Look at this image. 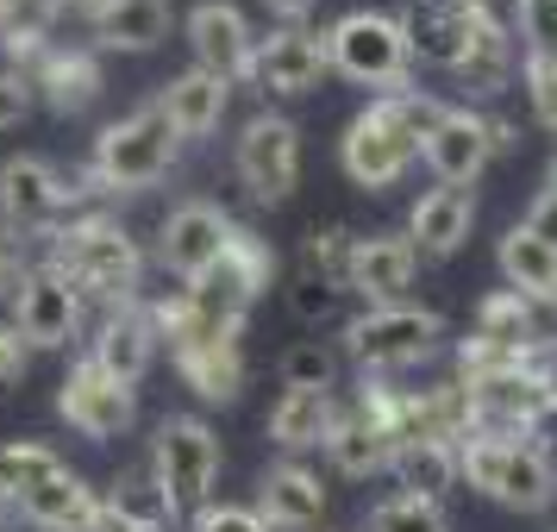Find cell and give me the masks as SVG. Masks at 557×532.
<instances>
[{"instance_id": "1", "label": "cell", "mask_w": 557, "mask_h": 532, "mask_svg": "<svg viewBox=\"0 0 557 532\" xmlns=\"http://www.w3.org/2000/svg\"><path fill=\"white\" fill-rule=\"evenodd\" d=\"M57 270L76 282L82 301H101V307H126L138 295V276H145V257H138V238H132L120 220L107 213H70V226H57Z\"/></svg>"}, {"instance_id": "2", "label": "cell", "mask_w": 557, "mask_h": 532, "mask_svg": "<svg viewBox=\"0 0 557 532\" xmlns=\"http://www.w3.org/2000/svg\"><path fill=\"white\" fill-rule=\"evenodd\" d=\"M151 326H157V338L170 345V363L182 370V382H188L201 401H232V395L245 388V332L195 320V307L182 301V295L151 307Z\"/></svg>"}, {"instance_id": "3", "label": "cell", "mask_w": 557, "mask_h": 532, "mask_svg": "<svg viewBox=\"0 0 557 532\" xmlns=\"http://www.w3.org/2000/svg\"><path fill=\"white\" fill-rule=\"evenodd\" d=\"M457 477L495 495L513 514H545L557 495V463L539 438H488V432H470L457 445Z\"/></svg>"}, {"instance_id": "4", "label": "cell", "mask_w": 557, "mask_h": 532, "mask_svg": "<svg viewBox=\"0 0 557 532\" xmlns=\"http://www.w3.org/2000/svg\"><path fill=\"white\" fill-rule=\"evenodd\" d=\"M176 132L163 120V107H138L126 120H113V126L95 138V157H88V182H95V195H138V188H157V182L170 176V163H176Z\"/></svg>"}, {"instance_id": "5", "label": "cell", "mask_w": 557, "mask_h": 532, "mask_svg": "<svg viewBox=\"0 0 557 532\" xmlns=\"http://www.w3.org/2000/svg\"><path fill=\"white\" fill-rule=\"evenodd\" d=\"M213 477H220V438L207 420L195 413H170L157 426V445H151V482H157V502L163 514H201L207 495H213Z\"/></svg>"}, {"instance_id": "6", "label": "cell", "mask_w": 557, "mask_h": 532, "mask_svg": "<svg viewBox=\"0 0 557 532\" xmlns=\"http://www.w3.org/2000/svg\"><path fill=\"white\" fill-rule=\"evenodd\" d=\"M270 276H276V251L257 238V232H232L226 257L207 270V276H195L188 288H182V301L195 307V320H207V326H232L245 332V313L257 307V295L270 288Z\"/></svg>"}, {"instance_id": "7", "label": "cell", "mask_w": 557, "mask_h": 532, "mask_svg": "<svg viewBox=\"0 0 557 532\" xmlns=\"http://www.w3.org/2000/svg\"><path fill=\"white\" fill-rule=\"evenodd\" d=\"M326 57H332L338 76L363 82V88H382V95H401L407 70H413V57H407V26L395 13H370V7L345 13V20L326 32Z\"/></svg>"}, {"instance_id": "8", "label": "cell", "mask_w": 557, "mask_h": 532, "mask_svg": "<svg viewBox=\"0 0 557 532\" xmlns=\"http://www.w3.org/2000/svg\"><path fill=\"white\" fill-rule=\"evenodd\" d=\"M438 338H445V320L432 307L395 301V307H363L345 326V351L363 363V376H388V370H407V363L432 357Z\"/></svg>"}, {"instance_id": "9", "label": "cell", "mask_w": 557, "mask_h": 532, "mask_svg": "<svg viewBox=\"0 0 557 532\" xmlns=\"http://www.w3.org/2000/svg\"><path fill=\"white\" fill-rule=\"evenodd\" d=\"M413 157H420V132L401 120V107L395 95H382L357 113L345 138H338V163H345V176L357 188H395V182L413 170Z\"/></svg>"}, {"instance_id": "10", "label": "cell", "mask_w": 557, "mask_h": 532, "mask_svg": "<svg viewBox=\"0 0 557 532\" xmlns=\"http://www.w3.org/2000/svg\"><path fill=\"white\" fill-rule=\"evenodd\" d=\"M495 151H513V126L482 107H445V120L420 138V157L445 188H470Z\"/></svg>"}, {"instance_id": "11", "label": "cell", "mask_w": 557, "mask_h": 532, "mask_svg": "<svg viewBox=\"0 0 557 532\" xmlns=\"http://www.w3.org/2000/svg\"><path fill=\"white\" fill-rule=\"evenodd\" d=\"M232 163H238V182L251 188L257 207H282L301 182V132H295V120H282V113L245 120L238 145H232Z\"/></svg>"}, {"instance_id": "12", "label": "cell", "mask_w": 557, "mask_h": 532, "mask_svg": "<svg viewBox=\"0 0 557 532\" xmlns=\"http://www.w3.org/2000/svg\"><path fill=\"white\" fill-rule=\"evenodd\" d=\"M470 401V432L488 438H539L552 426V401H545V370H502L482 382H457Z\"/></svg>"}, {"instance_id": "13", "label": "cell", "mask_w": 557, "mask_h": 532, "mask_svg": "<svg viewBox=\"0 0 557 532\" xmlns=\"http://www.w3.org/2000/svg\"><path fill=\"white\" fill-rule=\"evenodd\" d=\"M7 326L20 332L32 351H63V345L82 332L76 282L63 276L51 257H45V263H32L26 276H20V295H13V320H7Z\"/></svg>"}, {"instance_id": "14", "label": "cell", "mask_w": 557, "mask_h": 532, "mask_svg": "<svg viewBox=\"0 0 557 532\" xmlns=\"http://www.w3.org/2000/svg\"><path fill=\"white\" fill-rule=\"evenodd\" d=\"M70 207H76V188L57 176L45 157H7L0 163V220H7V232L51 238Z\"/></svg>"}, {"instance_id": "15", "label": "cell", "mask_w": 557, "mask_h": 532, "mask_svg": "<svg viewBox=\"0 0 557 532\" xmlns=\"http://www.w3.org/2000/svg\"><path fill=\"white\" fill-rule=\"evenodd\" d=\"M401 26H407V57L457 76L470 45L495 26V13H488V0H420Z\"/></svg>"}, {"instance_id": "16", "label": "cell", "mask_w": 557, "mask_h": 532, "mask_svg": "<svg viewBox=\"0 0 557 532\" xmlns=\"http://www.w3.org/2000/svg\"><path fill=\"white\" fill-rule=\"evenodd\" d=\"M57 413L82 438H120L138 420V388H126L120 376H107L95 357H82L76 370L63 376V388H57Z\"/></svg>"}, {"instance_id": "17", "label": "cell", "mask_w": 557, "mask_h": 532, "mask_svg": "<svg viewBox=\"0 0 557 532\" xmlns=\"http://www.w3.org/2000/svg\"><path fill=\"white\" fill-rule=\"evenodd\" d=\"M232 232H238V220H232L226 207L182 201V207H170V220H163V232H157V257H163L182 282H195L226 257Z\"/></svg>"}, {"instance_id": "18", "label": "cell", "mask_w": 557, "mask_h": 532, "mask_svg": "<svg viewBox=\"0 0 557 532\" xmlns=\"http://www.w3.org/2000/svg\"><path fill=\"white\" fill-rule=\"evenodd\" d=\"M188 45H195V70L207 76L232 82H251V63H257V38L245 26V13L232 7V0H201L195 13H188Z\"/></svg>"}, {"instance_id": "19", "label": "cell", "mask_w": 557, "mask_h": 532, "mask_svg": "<svg viewBox=\"0 0 557 532\" xmlns=\"http://www.w3.org/2000/svg\"><path fill=\"white\" fill-rule=\"evenodd\" d=\"M326 70H332L326 32L282 26V32H270V38H257L251 82H257V88H270V95H307V88H320Z\"/></svg>"}, {"instance_id": "20", "label": "cell", "mask_w": 557, "mask_h": 532, "mask_svg": "<svg viewBox=\"0 0 557 532\" xmlns=\"http://www.w3.org/2000/svg\"><path fill=\"white\" fill-rule=\"evenodd\" d=\"M420 251L407 232H376V238H357L351 251V295H363L370 307H395L413 288Z\"/></svg>"}, {"instance_id": "21", "label": "cell", "mask_w": 557, "mask_h": 532, "mask_svg": "<svg viewBox=\"0 0 557 532\" xmlns=\"http://www.w3.org/2000/svg\"><path fill=\"white\" fill-rule=\"evenodd\" d=\"M95 363H101L107 376H120L132 388V382L151 370V357H157V326H151V307H107L101 313V332H95Z\"/></svg>"}, {"instance_id": "22", "label": "cell", "mask_w": 557, "mask_h": 532, "mask_svg": "<svg viewBox=\"0 0 557 532\" xmlns=\"http://www.w3.org/2000/svg\"><path fill=\"white\" fill-rule=\"evenodd\" d=\"M13 507H20V520H32V527H45V532H95L107 495H95V488L82 477H70V470H57V477L32 482Z\"/></svg>"}, {"instance_id": "23", "label": "cell", "mask_w": 557, "mask_h": 532, "mask_svg": "<svg viewBox=\"0 0 557 532\" xmlns=\"http://www.w3.org/2000/svg\"><path fill=\"white\" fill-rule=\"evenodd\" d=\"M470 226H476V195L470 188H445V182L426 188L413 201V213H407V238H413L420 257H451L470 238Z\"/></svg>"}, {"instance_id": "24", "label": "cell", "mask_w": 557, "mask_h": 532, "mask_svg": "<svg viewBox=\"0 0 557 532\" xmlns=\"http://www.w3.org/2000/svg\"><path fill=\"white\" fill-rule=\"evenodd\" d=\"M257 514H263L270 532H307V527L326 520V488H320V477L301 470V463H276V470H263Z\"/></svg>"}, {"instance_id": "25", "label": "cell", "mask_w": 557, "mask_h": 532, "mask_svg": "<svg viewBox=\"0 0 557 532\" xmlns=\"http://www.w3.org/2000/svg\"><path fill=\"white\" fill-rule=\"evenodd\" d=\"M226 101L232 88L220 76H207V70H182L163 95H157V107H163V120H170V132H176L182 145L188 138H207V132L226 120Z\"/></svg>"}, {"instance_id": "26", "label": "cell", "mask_w": 557, "mask_h": 532, "mask_svg": "<svg viewBox=\"0 0 557 532\" xmlns=\"http://www.w3.org/2000/svg\"><path fill=\"white\" fill-rule=\"evenodd\" d=\"M476 338L482 345H502V351H552L557 338L545 332V320H539V307L527 301V295H513V288H495L488 301L476 307Z\"/></svg>"}, {"instance_id": "27", "label": "cell", "mask_w": 557, "mask_h": 532, "mask_svg": "<svg viewBox=\"0 0 557 532\" xmlns=\"http://www.w3.org/2000/svg\"><path fill=\"white\" fill-rule=\"evenodd\" d=\"M495 257H502V276H507L513 295H527L532 307H552L557 313V251L539 238V232L507 226V238H502Z\"/></svg>"}, {"instance_id": "28", "label": "cell", "mask_w": 557, "mask_h": 532, "mask_svg": "<svg viewBox=\"0 0 557 532\" xmlns=\"http://www.w3.org/2000/svg\"><path fill=\"white\" fill-rule=\"evenodd\" d=\"M170 0H107V13L95 20V38L107 51H157L170 38Z\"/></svg>"}, {"instance_id": "29", "label": "cell", "mask_w": 557, "mask_h": 532, "mask_svg": "<svg viewBox=\"0 0 557 532\" xmlns=\"http://www.w3.org/2000/svg\"><path fill=\"white\" fill-rule=\"evenodd\" d=\"M332 420H338L332 388H282V401L270 407V438L282 451H307V445H326Z\"/></svg>"}, {"instance_id": "30", "label": "cell", "mask_w": 557, "mask_h": 532, "mask_svg": "<svg viewBox=\"0 0 557 532\" xmlns=\"http://www.w3.org/2000/svg\"><path fill=\"white\" fill-rule=\"evenodd\" d=\"M32 95H45L57 113L95 107V95H101V63H95V51H63V45H57V51L45 57V70L32 76Z\"/></svg>"}, {"instance_id": "31", "label": "cell", "mask_w": 557, "mask_h": 532, "mask_svg": "<svg viewBox=\"0 0 557 532\" xmlns=\"http://www.w3.org/2000/svg\"><path fill=\"white\" fill-rule=\"evenodd\" d=\"M527 57H520V38L495 20V26L482 32L476 45H470V57H463V70H457V82L476 95V101H488V95H502L507 82H513V70H520Z\"/></svg>"}, {"instance_id": "32", "label": "cell", "mask_w": 557, "mask_h": 532, "mask_svg": "<svg viewBox=\"0 0 557 532\" xmlns=\"http://www.w3.org/2000/svg\"><path fill=\"white\" fill-rule=\"evenodd\" d=\"M326 451H332V463H338L345 477H376V470H388V463H395V445H388V438H382V432L357 413V407L332 420Z\"/></svg>"}, {"instance_id": "33", "label": "cell", "mask_w": 557, "mask_h": 532, "mask_svg": "<svg viewBox=\"0 0 557 532\" xmlns=\"http://www.w3.org/2000/svg\"><path fill=\"white\" fill-rule=\"evenodd\" d=\"M395 477H401V495H420V502H445V488L457 482V445H401L395 463H388Z\"/></svg>"}, {"instance_id": "34", "label": "cell", "mask_w": 557, "mask_h": 532, "mask_svg": "<svg viewBox=\"0 0 557 532\" xmlns=\"http://www.w3.org/2000/svg\"><path fill=\"white\" fill-rule=\"evenodd\" d=\"M57 470H63V457H57L51 445H38V438H7V445H0V507H13L32 482L57 477Z\"/></svg>"}, {"instance_id": "35", "label": "cell", "mask_w": 557, "mask_h": 532, "mask_svg": "<svg viewBox=\"0 0 557 532\" xmlns=\"http://www.w3.org/2000/svg\"><path fill=\"white\" fill-rule=\"evenodd\" d=\"M351 251H357V238H351L345 226L307 232L301 263H295V270H313V276H326L332 288H345V295H351Z\"/></svg>"}, {"instance_id": "36", "label": "cell", "mask_w": 557, "mask_h": 532, "mask_svg": "<svg viewBox=\"0 0 557 532\" xmlns=\"http://www.w3.org/2000/svg\"><path fill=\"white\" fill-rule=\"evenodd\" d=\"M370 532H451L445 507L420 502V495H388V502L370 507Z\"/></svg>"}, {"instance_id": "37", "label": "cell", "mask_w": 557, "mask_h": 532, "mask_svg": "<svg viewBox=\"0 0 557 532\" xmlns=\"http://www.w3.org/2000/svg\"><path fill=\"white\" fill-rule=\"evenodd\" d=\"M332 376H338V363L320 338H301L282 351V388H332Z\"/></svg>"}, {"instance_id": "38", "label": "cell", "mask_w": 557, "mask_h": 532, "mask_svg": "<svg viewBox=\"0 0 557 532\" xmlns=\"http://www.w3.org/2000/svg\"><path fill=\"white\" fill-rule=\"evenodd\" d=\"M338 301H345V288H332V282L313 276V270H295V282H288V307H295V320L320 326V320L338 313Z\"/></svg>"}, {"instance_id": "39", "label": "cell", "mask_w": 557, "mask_h": 532, "mask_svg": "<svg viewBox=\"0 0 557 532\" xmlns=\"http://www.w3.org/2000/svg\"><path fill=\"white\" fill-rule=\"evenodd\" d=\"M520 57H557V0H520Z\"/></svg>"}, {"instance_id": "40", "label": "cell", "mask_w": 557, "mask_h": 532, "mask_svg": "<svg viewBox=\"0 0 557 532\" xmlns=\"http://www.w3.org/2000/svg\"><path fill=\"white\" fill-rule=\"evenodd\" d=\"M527 95H532V120L545 132H557V57H527Z\"/></svg>"}, {"instance_id": "41", "label": "cell", "mask_w": 557, "mask_h": 532, "mask_svg": "<svg viewBox=\"0 0 557 532\" xmlns=\"http://www.w3.org/2000/svg\"><path fill=\"white\" fill-rule=\"evenodd\" d=\"M195 532H270L257 507H201L195 514Z\"/></svg>"}, {"instance_id": "42", "label": "cell", "mask_w": 557, "mask_h": 532, "mask_svg": "<svg viewBox=\"0 0 557 532\" xmlns=\"http://www.w3.org/2000/svg\"><path fill=\"white\" fill-rule=\"evenodd\" d=\"M32 101H38V95H32V82L20 76V70H0V132L20 126V120L32 113Z\"/></svg>"}, {"instance_id": "43", "label": "cell", "mask_w": 557, "mask_h": 532, "mask_svg": "<svg viewBox=\"0 0 557 532\" xmlns=\"http://www.w3.org/2000/svg\"><path fill=\"white\" fill-rule=\"evenodd\" d=\"M26 363H32V345H26L13 326H0V388L26 376Z\"/></svg>"}, {"instance_id": "44", "label": "cell", "mask_w": 557, "mask_h": 532, "mask_svg": "<svg viewBox=\"0 0 557 532\" xmlns=\"http://www.w3.org/2000/svg\"><path fill=\"white\" fill-rule=\"evenodd\" d=\"M520 226L539 232V238H545V245L557 251V195H539V201H532V213L520 220Z\"/></svg>"}, {"instance_id": "45", "label": "cell", "mask_w": 557, "mask_h": 532, "mask_svg": "<svg viewBox=\"0 0 557 532\" xmlns=\"http://www.w3.org/2000/svg\"><path fill=\"white\" fill-rule=\"evenodd\" d=\"M57 13H76L82 26H95V20L107 13V0H51V20H57Z\"/></svg>"}, {"instance_id": "46", "label": "cell", "mask_w": 557, "mask_h": 532, "mask_svg": "<svg viewBox=\"0 0 557 532\" xmlns=\"http://www.w3.org/2000/svg\"><path fill=\"white\" fill-rule=\"evenodd\" d=\"M263 7H270V13H282L288 26H301V20L313 13V7H320V0H263Z\"/></svg>"}, {"instance_id": "47", "label": "cell", "mask_w": 557, "mask_h": 532, "mask_svg": "<svg viewBox=\"0 0 557 532\" xmlns=\"http://www.w3.org/2000/svg\"><path fill=\"white\" fill-rule=\"evenodd\" d=\"M545 401H552V426H557V363L545 370Z\"/></svg>"}, {"instance_id": "48", "label": "cell", "mask_w": 557, "mask_h": 532, "mask_svg": "<svg viewBox=\"0 0 557 532\" xmlns=\"http://www.w3.org/2000/svg\"><path fill=\"white\" fill-rule=\"evenodd\" d=\"M13 282V257H7V245H0V288Z\"/></svg>"}, {"instance_id": "49", "label": "cell", "mask_w": 557, "mask_h": 532, "mask_svg": "<svg viewBox=\"0 0 557 532\" xmlns=\"http://www.w3.org/2000/svg\"><path fill=\"white\" fill-rule=\"evenodd\" d=\"M545 195H557V157H552V176H545Z\"/></svg>"}, {"instance_id": "50", "label": "cell", "mask_w": 557, "mask_h": 532, "mask_svg": "<svg viewBox=\"0 0 557 532\" xmlns=\"http://www.w3.org/2000/svg\"><path fill=\"white\" fill-rule=\"evenodd\" d=\"M151 532H170V527H151Z\"/></svg>"}, {"instance_id": "51", "label": "cell", "mask_w": 557, "mask_h": 532, "mask_svg": "<svg viewBox=\"0 0 557 532\" xmlns=\"http://www.w3.org/2000/svg\"><path fill=\"white\" fill-rule=\"evenodd\" d=\"M0 532H7V527H0Z\"/></svg>"}]
</instances>
